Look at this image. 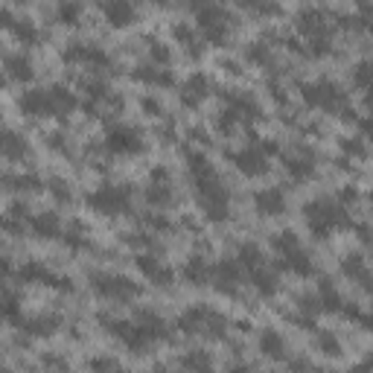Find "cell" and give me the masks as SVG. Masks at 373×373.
Masks as SVG:
<instances>
[{"label": "cell", "instance_id": "f907efd6", "mask_svg": "<svg viewBox=\"0 0 373 373\" xmlns=\"http://www.w3.org/2000/svg\"><path fill=\"white\" fill-rule=\"evenodd\" d=\"M146 225H152L155 230H170L172 225H170V219L167 216H161V213H149L146 216Z\"/></svg>", "mask_w": 373, "mask_h": 373}, {"label": "cell", "instance_id": "9f6ffc18", "mask_svg": "<svg viewBox=\"0 0 373 373\" xmlns=\"http://www.w3.org/2000/svg\"><path fill=\"white\" fill-rule=\"evenodd\" d=\"M0 85H3V73H0Z\"/></svg>", "mask_w": 373, "mask_h": 373}, {"label": "cell", "instance_id": "f6af8a7d", "mask_svg": "<svg viewBox=\"0 0 373 373\" xmlns=\"http://www.w3.org/2000/svg\"><path fill=\"white\" fill-rule=\"evenodd\" d=\"M85 93L91 96L93 102H102V100H108V96H111V88H108L105 82L96 79V82H88V85H85Z\"/></svg>", "mask_w": 373, "mask_h": 373}, {"label": "cell", "instance_id": "5b68a950", "mask_svg": "<svg viewBox=\"0 0 373 373\" xmlns=\"http://www.w3.org/2000/svg\"><path fill=\"white\" fill-rule=\"evenodd\" d=\"M88 204L96 213L105 216H117V213H129L131 210V187H120V184H105L100 190H93L88 196Z\"/></svg>", "mask_w": 373, "mask_h": 373}, {"label": "cell", "instance_id": "74e56055", "mask_svg": "<svg viewBox=\"0 0 373 373\" xmlns=\"http://www.w3.org/2000/svg\"><path fill=\"white\" fill-rule=\"evenodd\" d=\"M0 184L9 190H41V178L35 175H0Z\"/></svg>", "mask_w": 373, "mask_h": 373}, {"label": "cell", "instance_id": "e0dca14e", "mask_svg": "<svg viewBox=\"0 0 373 373\" xmlns=\"http://www.w3.org/2000/svg\"><path fill=\"white\" fill-rule=\"evenodd\" d=\"M283 167H286L289 175L295 178V181H307V178L315 172V155H312L309 149H298L295 155L286 158Z\"/></svg>", "mask_w": 373, "mask_h": 373}, {"label": "cell", "instance_id": "ac0fdd59", "mask_svg": "<svg viewBox=\"0 0 373 373\" xmlns=\"http://www.w3.org/2000/svg\"><path fill=\"white\" fill-rule=\"evenodd\" d=\"M18 105H21V111L26 117H47V114H53V105H50V93L47 91H26L21 100H18Z\"/></svg>", "mask_w": 373, "mask_h": 373}, {"label": "cell", "instance_id": "9a60e30c", "mask_svg": "<svg viewBox=\"0 0 373 373\" xmlns=\"http://www.w3.org/2000/svg\"><path fill=\"white\" fill-rule=\"evenodd\" d=\"M298 30H300L303 35H309V38L327 35V30H329V15H327L324 9H303L300 15H298Z\"/></svg>", "mask_w": 373, "mask_h": 373}, {"label": "cell", "instance_id": "8d00e7d4", "mask_svg": "<svg viewBox=\"0 0 373 373\" xmlns=\"http://www.w3.org/2000/svg\"><path fill=\"white\" fill-rule=\"evenodd\" d=\"M237 262H239L242 269L251 271V269L262 266V262H266V257H262V251H260L254 242H245V245H239V260H237Z\"/></svg>", "mask_w": 373, "mask_h": 373}, {"label": "cell", "instance_id": "d590c367", "mask_svg": "<svg viewBox=\"0 0 373 373\" xmlns=\"http://www.w3.org/2000/svg\"><path fill=\"white\" fill-rule=\"evenodd\" d=\"M0 318H3V321L18 324V318H21V300H18L15 292H0Z\"/></svg>", "mask_w": 373, "mask_h": 373}, {"label": "cell", "instance_id": "4fadbf2b", "mask_svg": "<svg viewBox=\"0 0 373 373\" xmlns=\"http://www.w3.org/2000/svg\"><path fill=\"white\" fill-rule=\"evenodd\" d=\"M134 324H137V329H140V333H143L152 344L170 336V324L163 321V318H161L158 312H152V309H140V312H137Z\"/></svg>", "mask_w": 373, "mask_h": 373}, {"label": "cell", "instance_id": "681fc988", "mask_svg": "<svg viewBox=\"0 0 373 373\" xmlns=\"http://www.w3.org/2000/svg\"><path fill=\"white\" fill-rule=\"evenodd\" d=\"M88 367L91 370H117L120 362H117V358H91Z\"/></svg>", "mask_w": 373, "mask_h": 373}, {"label": "cell", "instance_id": "6da1fadb", "mask_svg": "<svg viewBox=\"0 0 373 373\" xmlns=\"http://www.w3.org/2000/svg\"><path fill=\"white\" fill-rule=\"evenodd\" d=\"M303 216H307V225H309V233L318 239L329 237L336 228H347L350 225V216L344 210L341 204L329 201V199H315L303 207Z\"/></svg>", "mask_w": 373, "mask_h": 373}, {"label": "cell", "instance_id": "1f68e13d", "mask_svg": "<svg viewBox=\"0 0 373 373\" xmlns=\"http://www.w3.org/2000/svg\"><path fill=\"white\" fill-rule=\"evenodd\" d=\"M237 3H239V9L251 12V15H257V18L280 15V3H278V0H237Z\"/></svg>", "mask_w": 373, "mask_h": 373}, {"label": "cell", "instance_id": "836d02e7", "mask_svg": "<svg viewBox=\"0 0 373 373\" xmlns=\"http://www.w3.org/2000/svg\"><path fill=\"white\" fill-rule=\"evenodd\" d=\"M9 33L15 35V41H21L24 47L38 44V30H35V24H33V21H26V18H15V21H12Z\"/></svg>", "mask_w": 373, "mask_h": 373}, {"label": "cell", "instance_id": "6f0895ef", "mask_svg": "<svg viewBox=\"0 0 373 373\" xmlns=\"http://www.w3.org/2000/svg\"><path fill=\"white\" fill-rule=\"evenodd\" d=\"M158 3H167V0H158Z\"/></svg>", "mask_w": 373, "mask_h": 373}, {"label": "cell", "instance_id": "4316f807", "mask_svg": "<svg viewBox=\"0 0 373 373\" xmlns=\"http://www.w3.org/2000/svg\"><path fill=\"white\" fill-rule=\"evenodd\" d=\"M260 353L266 358H286V341L278 329H262L260 333Z\"/></svg>", "mask_w": 373, "mask_h": 373}, {"label": "cell", "instance_id": "8fae6325", "mask_svg": "<svg viewBox=\"0 0 373 373\" xmlns=\"http://www.w3.org/2000/svg\"><path fill=\"white\" fill-rule=\"evenodd\" d=\"M64 62L88 64V67H108V53L102 47H93V44H67Z\"/></svg>", "mask_w": 373, "mask_h": 373}, {"label": "cell", "instance_id": "db71d44e", "mask_svg": "<svg viewBox=\"0 0 373 373\" xmlns=\"http://www.w3.org/2000/svg\"><path fill=\"white\" fill-rule=\"evenodd\" d=\"M12 274V266H9V260L6 257H0V280H6Z\"/></svg>", "mask_w": 373, "mask_h": 373}, {"label": "cell", "instance_id": "484cf974", "mask_svg": "<svg viewBox=\"0 0 373 373\" xmlns=\"http://www.w3.org/2000/svg\"><path fill=\"white\" fill-rule=\"evenodd\" d=\"M3 71L9 79H15V82H30L35 76L33 71V62L24 56V53H15V56H6L3 59Z\"/></svg>", "mask_w": 373, "mask_h": 373}, {"label": "cell", "instance_id": "7dc6e473", "mask_svg": "<svg viewBox=\"0 0 373 373\" xmlns=\"http://www.w3.org/2000/svg\"><path fill=\"white\" fill-rule=\"evenodd\" d=\"M149 56H152V62H155L158 67H161V64H170V59H172V56H170V47H163L161 41H152Z\"/></svg>", "mask_w": 373, "mask_h": 373}, {"label": "cell", "instance_id": "ba28073f", "mask_svg": "<svg viewBox=\"0 0 373 373\" xmlns=\"http://www.w3.org/2000/svg\"><path fill=\"white\" fill-rule=\"evenodd\" d=\"M230 161H233V167H237L242 175H248V178L266 175V172H269V155H262V149H260L257 143L245 146V149H239V152H233Z\"/></svg>", "mask_w": 373, "mask_h": 373}, {"label": "cell", "instance_id": "5bb4252c", "mask_svg": "<svg viewBox=\"0 0 373 373\" xmlns=\"http://www.w3.org/2000/svg\"><path fill=\"white\" fill-rule=\"evenodd\" d=\"M210 79H207L204 73H192L187 82H184V88H181V102L187 105V108H196V105H201L207 96H210Z\"/></svg>", "mask_w": 373, "mask_h": 373}, {"label": "cell", "instance_id": "7bdbcfd3", "mask_svg": "<svg viewBox=\"0 0 373 373\" xmlns=\"http://www.w3.org/2000/svg\"><path fill=\"white\" fill-rule=\"evenodd\" d=\"M47 190H50V196L56 201H62V204L71 201V187H67V181H62V178H50Z\"/></svg>", "mask_w": 373, "mask_h": 373}, {"label": "cell", "instance_id": "bcb514c9", "mask_svg": "<svg viewBox=\"0 0 373 373\" xmlns=\"http://www.w3.org/2000/svg\"><path fill=\"white\" fill-rule=\"evenodd\" d=\"M341 149L347 152V155H353V158H365L367 155V146H365L362 137H347V140H341Z\"/></svg>", "mask_w": 373, "mask_h": 373}, {"label": "cell", "instance_id": "7a4b0ae2", "mask_svg": "<svg viewBox=\"0 0 373 373\" xmlns=\"http://www.w3.org/2000/svg\"><path fill=\"white\" fill-rule=\"evenodd\" d=\"M196 21H199V30L204 35L207 44L213 47H225L228 44V35H230V15L222 3H213V6H204L196 12Z\"/></svg>", "mask_w": 373, "mask_h": 373}, {"label": "cell", "instance_id": "d6a6232c", "mask_svg": "<svg viewBox=\"0 0 373 373\" xmlns=\"http://www.w3.org/2000/svg\"><path fill=\"white\" fill-rule=\"evenodd\" d=\"M172 35H175L178 44H181V47L190 53V56H196V59L201 56V41L196 38V33H192L187 24H175V26H172Z\"/></svg>", "mask_w": 373, "mask_h": 373}, {"label": "cell", "instance_id": "cb8c5ba5", "mask_svg": "<svg viewBox=\"0 0 373 373\" xmlns=\"http://www.w3.org/2000/svg\"><path fill=\"white\" fill-rule=\"evenodd\" d=\"M251 283H254V289H257L262 298H274V295H278V289H280L278 274H274L266 262L257 266V269H251Z\"/></svg>", "mask_w": 373, "mask_h": 373}, {"label": "cell", "instance_id": "f5cc1de1", "mask_svg": "<svg viewBox=\"0 0 373 373\" xmlns=\"http://www.w3.org/2000/svg\"><path fill=\"white\" fill-rule=\"evenodd\" d=\"M9 213H12V219H24L26 216V204H21V201H15L9 207Z\"/></svg>", "mask_w": 373, "mask_h": 373}, {"label": "cell", "instance_id": "277c9868", "mask_svg": "<svg viewBox=\"0 0 373 373\" xmlns=\"http://www.w3.org/2000/svg\"><path fill=\"white\" fill-rule=\"evenodd\" d=\"M91 289L100 298L105 300H117V303H126V300H134L140 295V286L134 280L122 278V274H105V271H96L91 274Z\"/></svg>", "mask_w": 373, "mask_h": 373}, {"label": "cell", "instance_id": "b9f144b4", "mask_svg": "<svg viewBox=\"0 0 373 373\" xmlns=\"http://www.w3.org/2000/svg\"><path fill=\"white\" fill-rule=\"evenodd\" d=\"M318 347H321V353L329 356V358L341 356V341H338L336 333H318Z\"/></svg>", "mask_w": 373, "mask_h": 373}, {"label": "cell", "instance_id": "7c38bea8", "mask_svg": "<svg viewBox=\"0 0 373 373\" xmlns=\"http://www.w3.org/2000/svg\"><path fill=\"white\" fill-rule=\"evenodd\" d=\"M100 9H102L105 21L111 24V26H117V30H126V26L134 24V6H131V0H102Z\"/></svg>", "mask_w": 373, "mask_h": 373}, {"label": "cell", "instance_id": "7402d4cb", "mask_svg": "<svg viewBox=\"0 0 373 373\" xmlns=\"http://www.w3.org/2000/svg\"><path fill=\"white\" fill-rule=\"evenodd\" d=\"M199 336H207V338H225V336H228V318H225L222 312H216V309H210V307H204Z\"/></svg>", "mask_w": 373, "mask_h": 373}, {"label": "cell", "instance_id": "c3c4849f", "mask_svg": "<svg viewBox=\"0 0 373 373\" xmlns=\"http://www.w3.org/2000/svg\"><path fill=\"white\" fill-rule=\"evenodd\" d=\"M367 73H370V67H367V62H362V64H356L353 67V82H356V88H367Z\"/></svg>", "mask_w": 373, "mask_h": 373}, {"label": "cell", "instance_id": "2e32d148", "mask_svg": "<svg viewBox=\"0 0 373 373\" xmlns=\"http://www.w3.org/2000/svg\"><path fill=\"white\" fill-rule=\"evenodd\" d=\"M254 207L262 216H280V213H286V196L278 187H266L254 196Z\"/></svg>", "mask_w": 373, "mask_h": 373}, {"label": "cell", "instance_id": "83f0119b", "mask_svg": "<svg viewBox=\"0 0 373 373\" xmlns=\"http://www.w3.org/2000/svg\"><path fill=\"white\" fill-rule=\"evenodd\" d=\"M26 152H30V146H26V140L21 134H15V131H3V134H0V155H3V158L21 161Z\"/></svg>", "mask_w": 373, "mask_h": 373}, {"label": "cell", "instance_id": "f1b7e54d", "mask_svg": "<svg viewBox=\"0 0 373 373\" xmlns=\"http://www.w3.org/2000/svg\"><path fill=\"white\" fill-rule=\"evenodd\" d=\"M341 271L347 274L350 280H356L362 289H367V280H370V274H367V262H365V257L362 254H350L347 260L341 262Z\"/></svg>", "mask_w": 373, "mask_h": 373}, {"label": "cell", "instance_id": "816d5d0a", "mask_svg": "<svg viewBox=\"0 0 373 373\" xmlns=\"http://www.w3.org/2000/svg\"><path fill=\"white\" fill-rule=\"evenodd\" d=\"M152 181L167 184V181H170V170H167V167H155V170H152Z\"/></svg>", "mask_w": 373, "mask_h": 373}, {"label": "cell", "instance_id": "30bf717a", "mask_svg": "<svg viewBox=\"0 0 373 373\" xmlns=\"http://www.w3.org/2000/svg\"><path fill=\"white\" fill-rule=\"evenodd\" d=\"M21 283H44V286H53V289H62V292H67V289H73L71 280L59 278V274H53L47 266H41V262H26V266L18 271Z\"/></svg>", "mask_w": 373, "mask_h": 373}, {"label": "cell", "instance_id": "d4e9b609", "mask_svg": "<svg viewBox=\"0 0 373 373\" xmlns=\"http://www.w3.org/2000/svg\"><path fill=\"white\" fill-rule=\"evenodd\" d=\"M47 93H50V105H53V114H56V117H64V114H71V111H76V108H79V102H76V96H73L71 88L56 85V88H50Z\"/></svg>", "mask_w": 373, "mask_h": 373}, {"label": "cell", "instance_id": "d6986e66", "mask_svg": "<svg viewBox=\"0 0 373 373\" xmlns=\"http://www.w3.org/2000/svg\"><path fill=\"white\" fill-rule=\"evenodd\" d=\"M18 327L26 336H53L62 327L59 315H38V318H18Z\"/></svg>", "mask_w": 373, "mask_h": 373}, {"label": "cell", "instance_id": "52a82bcc", "mask_svg": "<svg viewBox=\"0 0 373 373\" xmlns=\"http://www.w3.org/2000/svg\"><path fill=\"white\" fill-rule=\"evenodd\" d=\"M210 283L216 286V292L237 295L239 292V283H242V266H239L237 260H219L216 266H213Z\"/></svg>", "mask_w": 373, "mask_h": 373}, {"label": "cell", "instance_id": "603a6c76", "mask_svg": "<svg viewBox=\"0 0 373 373\" xmlns=\"http://www.w3.org/2000/svg\"><path fill=\"white\" fill-rule=\"evenodd\" d=\"M30 228L41 239H56L62 233V219L56 213H35L30 216Z\"/></svg>", "mask_w": 373, "mask_h": 373}, {"label": "cell", "instance_id": "11a10c76", "mask_svg": "<svg viewBox=\"0 0 373 373\" xmlns=\"http://www.w3.org/2000/svg\"><path fill=\"white\" fill-rule=\"evenodd\" d=\"M187 3L199 12V9H204V6H213V3H219V0H187Z\"/></svg>", "mask_w": 373, "mask_h": 373}, {"label": "cell", "instance_id": "3957f363", "mask_svg": "<svg viewBox=\"0 0 373 373\" xmlns=\"http://www.w3.org/2000/svg\"><path fill=\"white\" fill-rule=\"evenodd\" d=\"M303 93V102L309 108H318V111H341L347 105V96L344 91L329 79H318V82H309V85L300 88Z\"/></svg>", "mask_w": 373, "mask_h": 373}, {"label": "cell", "instance_id": "8992f818", "mask_svg": "<svg viewBox=\"0 0 373 373\" xmlns=\"http://www.w3.org/2000/svg\"><path fill=\"white\" fill-rule=\"evenodd\" d=\"M105 149L111 155H137L143 152V137L131 126H111L105 134Z\"/></svg>", "mask_w": 373, "mask_h": 373}, {"label": "cell", "instance_id": "f35d334b", "mask_svg": "<svg viewBox=\"0 0 373 373\" xmlns=\"http://www.w3.org/2000/svg\"><path fill=\"white\" fill-rule=\"evenodd\" d=\"M59 21L67 24V26H79V21H82V3L79 0H62Z\"/></svg>", "mask_w": 373, "mask_h": 373}, {"label": "cell", "instance_id": "ee69618b", "mask_svg": "<svg viewBox=\"0 0 373 373\" xmlns=\"http://www.w3.org/2000/svg\"><path fill=\"white\" fill-rule=\"evenodd\" d=\"M245 56H248V62H254V64H269V59H271V53H269V47L266 44H248L245 47Z\"/></svg>", "mask_w": 373, "mask_h": 373}, {"label": "cell", "instance_id": "ab89813d", "mask_svg": "<svg viewBox=\"0 0 373 373\" xmlns=\"http://www.w3.org/2000/svg\"><path fill=\"white\" fill-rule=\"evenodd\" d=\"M181 367H187V370H207L213 365V358L207 356L204 350H192V353H187V356H181V362H178Z\"/></svg>", "mask_w": 373, "mask_h": 373}, {"label": "cell", "instance_id": "9c48e42d", "mask_svg": "<svg viewBox=\"0 0 373 373\" xmlns=\"http://www.w3.org/2000/svg\"><path fill=\"white\" fill-rule=\"evenodd\" d=\"M134 266L146 280H152L155 286H172L175 283V271L170 266H163V260L155 257V254H137Z\"/></svg>", "mask_w": 373, "mask_h": 373}, {"label": "cell", "instance_id": "60d3db41", "mask_svg": "<svg viewBox=\"0 0 373 373\" xmlns=\"http://www.w3.org/2000/svg\"><path fill=\"white\" fill-rule=\"evenodd\" d=\"M298 245H300V237H298L295 230H283V233H278V237L271 239V248H274V251H278L280 257L289 254V251H292V248H298Z\"/></svg>", "mask_w": 373, "mask_h": 373}, {"label": "cell", "instance_id": "f546056e", "mask_svg": "<svg viewBox=\"0 0 373 373\" xmlns=\"http://www.w3.org/2000/svg\"><path fill=\"white\" fill-rule=\"evenodd\" d=\"M134 79H140V82H146V85H155V88H170L172 82H175V76L170 73V71H161V67L155 64V67H137L134 71Z\"/></svg>", "mask_w": 373, "mask_h": 373}, {"label": "cell", "instance_id": "e575fe53", "mask_svg": "<svg viewBox=\"0 0 373 373\" xmlns=\"http://www.w3.org/2000/svg\"><path fill=\"white\" fill-rule=\"evenodd\" d=\"M143 199L152 204V207H170L172 204V187L170 181L167 184H158V181H152L143 192Z\"/></svg>", "mask_w": 373, "mask_h": 373}, {"label": "cell", "instance_id": "ffe728a7", "mask_svg": "<svg viewBox=\"0 0 373 373\" xmlns=\"http://www.w3.org/2000/svg\"><path fill=\"white\" fill-rule=\"evenodd\" d=\"M210 274H213V266L207 262L204 257H190L181 269V278L190 283V286H204L210 283Z\"/></svg>", "mask_w": 373, "mask_h": 373}, {"label": "cell", "instance_id": "44dd1931", "mask_svg": "<svg viewBox=\"0 0 373 373\" xmlns=\"http://www.w3.org/2000/svg\"><path fill=\"white\" fill-rule=\"evenodd\" d=\"M280 269L298 274V278H309V274H312V257L303 251V245H298V248H292L289 254H283Z\"/></svg>", "mask_w": 373, "mask_h": 373}, {"label": "cell", "instance_id": "4dcf8cb0", "mask_svg": "<svg viewBox=\"0 0 373 373\" xmlns=\"http://www.w3.org/2000/svg\"><path fill=\"white\" fill-rule=\"evenodd\" d=\"M318 303H321V309H324V312H341L344 298L338 295V289H336L333 283L324 280L321 286H318Z\"/></svg>", "mask_w": 373, "mask_h": 373}]
</instances>
